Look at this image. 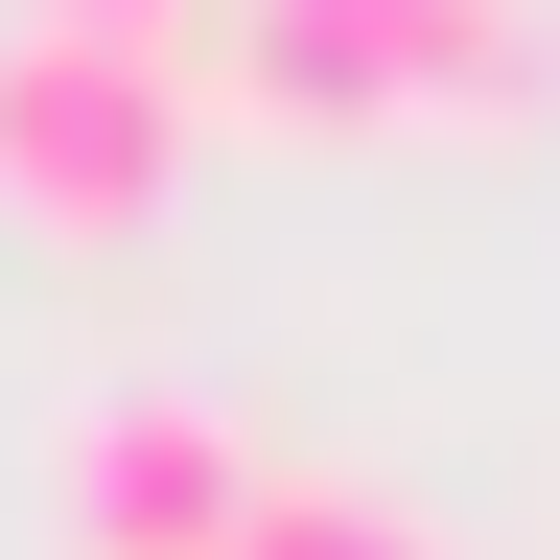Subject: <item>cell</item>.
<instances>
[{
  "label": "cell",
  "instance_id": "obj_1",
  "mask_svg": "<svg viewBox=\"0 0 560 560\" xmlns=\"http://www.w3.org/2000/svg\"><path fill=\"white\" fill-rule=\"evenodd\" d=\"M187 94H234L280 140H374V117H537L560 94V0H210Z\"/></svg>",
  "mask_w": 560,
  "mask_h": 560
},
{
  "label": "cell",
  "instance_id": "obj_5",
  "mask_svg": "<svg viewBox=\"0 0 560 560\" xmlns=\"http://www.w3.org/2000/svg\"><path fill=\"white\" fill-rule=\"evenodd\" d=\"M0 24H117V47H187L210 0H0Z\"/></svg>",
  "mask_w": 560,
  "mask_h": 560
},
{
  "label": "cell",
  "instance_id": "obj_4",
  "mask_svg": "<svg viewBox=\"0 0 560 560\" xmlns=\"http://www.w3.org/2000/svg\"><path fill=\"white\" fill-rule=\"evenodd\" d=\"M234 560H444V537H420V514H397V490H350V467H280Z\"/></svg>",
  "mask_w": 560,
  "mask_h": 560
},
{
  "label": "cell",
  "instance_id": "obj_3",
  "mask_svg": "<svg viewBox=\"0 0 560 560\" xmlns=\"http://www.w3.org/2000/svg\"><path fill=\"white\" fill-rule=\"evenodd\" d=\"M257 490H280V467H257L210 397H94V420H70V560H234Z\"/></svg>",
  "mask_w": 560,
  "mask_h": 560
},
{
  "label": "cell",
  "instance_id": "obj_2",
  "mask_svg": "<svg viewBox=\"0 0 560 560\" xmlns=\"http://www.w3.org/2000/svg\"><path fill=\"white\" fill-rule=\"evenodd\" d=\"M187 47H117V24H0V210L24 234H140L187 187Z\"/></svg>",
  "mask_w": 560,
  "mask_h": 560
}]
</instances>
